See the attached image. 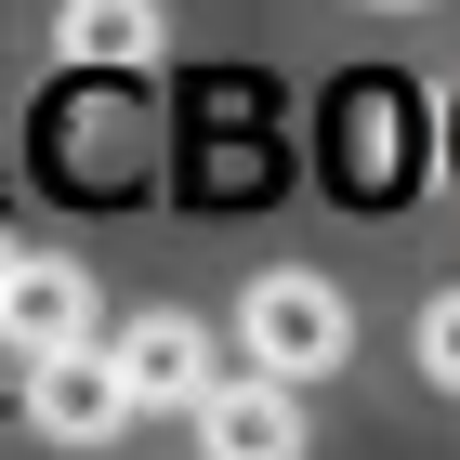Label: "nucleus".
Returning <instances> with one entry per match:
<instances>
[{"mask_svg": "<svg viewBox=\"0 0 460 460\" xmlns=\"http://www.w3.org/2000/svg\"><path fill=\"white\" fill-rule=\"evenodd\" d=\"M237 342H250V368H263V382H289V394H303V382H329V368L355 355V303L316 277V263H277V277H250Z\"/></svg>", "mask_w": 460, "mask_h": 460, "instance_id": "nucleus-1", "label": "nucleus"}, {"mask_svg": "<svg viewBox=\"0 0 460 460\" xmlns=\"http://www.w3.org/2000/svg\"><path fill=\"white\" fill-rule=\"evenodd\" d=\"M0 329H13V355H27V368L93 355V277H79L66 250H13V277H0Z\"/></svg>", "mask_w": 460, "mask_h": 460, "instance_id": "nucleus-2", "label": "nucleus"}, {"mask_svg": "<svg viewBox=\"0 0 460 460\" xmlns=\"http://www.w3.org/2000/svg\"><path fill=\"white\" fill-rule=\"evenodd\" d=\"M27 421L53 434V447H106L119 421H132V382H119V355H53V368H27Z\"/></svg>", "mask_w": 460, "mask_h": 460, "instance_id": "nucleus-3", "label": "nucleus"}, {"mask_svg": "<svg viewBox=\"0 0 460 460\" xmlns=\"http://www.w3.org/2000/svg\"><path fill=\"white\" fill-rule=\"evenodd\" d=\"M119 382H132V408H211V329H198V316H132V329H119Z\"/></svg>", "mask_w": 460, "mask_h": 460, "instance_id": "nucleus-4", "label": "nucleus"}, {"mask_svg": "<svg viewBox=\"0 0 460 460\" xmlns=\"http://www.w3.org/2000/svg\"><path fill=\"white\" fill-rule=\"evenodd\" d=\"M198 447H211V460H303L316 421H303V394H289V382L250 368V382H224L211 408H198Z\"/></svg>", "mask_w": 460, "mask_h": 460, "instance_id": "nucleus-5", "label": "nucleus"}, {"mask_svg": "<svg viewBox=\"0 0 460 460\" xmlns=\"http://www.w3.org/2000/svg\"><path fill=\"white\" fill-rule=\"evenodd\" d=\"M158 13H145V0H79L66 27H53V53H66V66H158Z\"/></svg>", "mask_w": 460, "mask_h": 460, "instance_id": "nucleus-6", "label": "nucleus"}, {"mask_svg": "<svg viewBox=\"0 0 460 460\" xmlns=\"http://www.w3.org/2000/svg\"><path fill=\"white\" fill-rule=\"evenodd\" d=\"M421 382L460 394V289H434V303H421Z\"/></svg>", "mask_w": 460, "mask_h": 460, "instance_id": "nucleus-7", "label": "nucleus"}]
</instances>
